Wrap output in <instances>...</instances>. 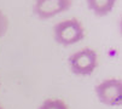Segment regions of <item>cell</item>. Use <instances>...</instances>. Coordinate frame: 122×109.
I'll return each instance as SVG.
<instances>
[{"label":"cell","instance_id":"cell-1","mask_svg":"<svg viewBox=\"0 0 122 109\" xmlns=\"http://www.w3.org/2000/svg\"><path fill=\"white\" fill-rule=\"evenodd\" d=\"M53 38L63 46L74 45L85 38V28L77 18L64 20L53 26Z\"/></svg>","mask_w":122,"mask_h":109},{"label":"cell","instance_id":"cell-8","mask_svg":"<svg viewBox=\"0 0 122 109\" xmlns=\"http://www.w3.org/2000/svg\"><path fill=\"white\" fill-rule=\"evenodd\" d=\"M0 109H3V107H1V105H0Z\"/></svg>","mask_w":122,"mask_h":109},{"label":"cell","instance_id":"cell-5","mask_svg":"<svg viewBox=\"0 0 122 109\" xmlns=\"http://www.w3.org/2000/svg\"><path fill=\"white\" fill-rule=\"evenodd\" d=\"M88 9L99 17L107 16L114 9L116 0H86Z\"/></svg>","mask_w":122,"mask_h":109},{"label":"cell","instance_id":"cell-3","mask_svg":"<svg viewBox=\"0 0 122 109\" xmlns=\"http://www.w3.org/2000/svg\"><path fill=\"white\" fill-rule=\"evenodd\" d=\"M98 99L105 105L118 107L122 103V82L120 79H107L96 86Z\"/></svg>","mask_w":122,"mask_h":109},{"label":"cell","instance_id":"cell-6","mask_svg":"<svg viewBox=\"0 0 122 109\" xmlns=\"http://www.w3.org/2000/svg\"><path fill=\"white\" fill-rule=\"evenodd\" d=\"M38 109H69V108L62 99L48 98V99H45Z\"/></svg>","mask_w":122,"mask_h":109},{"label":"cell","instance_id":"cell-7","mask_svg":"<svg viewBox=\"0 0 122 109\" xmlns=\"http://www.w3.org/2000/svg\"><path fill=\"white\" fill-rule=\"evenodd\" d=\"M9 26H10V22H9L7 16L0 10V38L6 34V32L9 30Z\"/></svg>","mask_w":122,"mask_h":109},{"label":"cell","instance_id":"cell-2","mask_svg":"<svg viewBox=\"0 0 122 109\" xmlns=\"http://www.w3.org/2000/svg\"><path fill=\"white\" fill-rule=\"evenodd\" d=\"M69 65L76 75H91L98 65V56L93 49L85 47L69 57Z\"/></svg>","mask_w":122,"mask_h":109},{"label":"cell","instance_id":"cell-4","mask_svg":"<svg viewBox=\"0 0 122 109\" xmlns=\"http://www.w3.org/2000/svg\"><path fill=\"white\" fill-rule=\"evenodd\" d=\"M71 5L73 0H35L33 11L40 20H48L68 11Z\"/></svg>","mask_w":122,"mask_h":109}]
</instances>
